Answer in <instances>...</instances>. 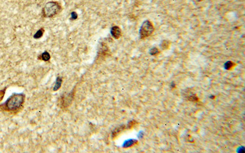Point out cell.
Listing matches in <instances>:
<instances>
[{
	"label": "cell",
	"mask_w": 245,
	"mask_h": 153,
	"mask_svg": "<svg viewBox=\"0 0 245 153\" xmlns=\"http://www.w3.org/2000/svg\"><path fill=\"white\" fill-rule=\"evenodd\" d=\"M61 11V6L59 3L56 1H50L47 3L42 9V15L46 18H51Z\"/></svg>",
	"instance_id": "2"
},
{
	"label": "cell",
	"mask_w": 245,
	"mask_h": 153,
	"mask_svg": "<svg viewBox=\"0 0 245 153\" xmlns=\"http://www.w3.org/2000/svg\"><path fill=\"white\" fill-rule=\"evenodd\" d=\"M6 88H5L4 90H0V101H1L4 96V94H5V92H6Z\"/></svg>",
	"instance_id": "14"
},
{
	"label": "cell",
	"mask_w": 245,
	"mask_h": 153,
	"mask_svg": "<svg viewBox=\"0 0 245 153\" xmlns=\"http://www.w3.org/2000/svg\"><path fill=\"white\" fill-rule=\"evenodd\" d=\"M62 82H63L62 79L60 77H58L57 79H56V82L55 83V85L54 88H53L54 91H56V90H59L60 89V87H61V84H62Z\"/></svg>",
	"instance_id": "7"
},
{
	"label": "cell",
	"mask_w": 245,
	"mask_h": 153,
	"mask_svg": "<svg viewBox=\"0 0 245 153\" xmlns=\"http://www.w3.org/2000/svg\"><path fill=\"white\" fill-rule=\"evenodd\" d=\"M44 29H40L39 31H38L34 35V38L36 39H40L41 37H42L43 34H44Z\"/></svg>",
	"instance_id": "10"
},
{
	"label": "cell",
	"mask_w": 245,
	"mask_h": 153,
	"mask_svg": "<svg viewBox=\"0 0 245 153\" xmlns=\"http://www.w3.org/2000/svg\"><path fill=\"white\" fill-rule=\"evenodd\" d=\"M108 51H109L108 48L105 45H103L99 49V51L98 53V56H99V58H101V57H104L107 56L108 53H109Z\"/></svg>",
	"instance_id": "6"
},
{
	"label": "cell",
	"mask_w": 245,
	"mask_h": 153,
	"mask_svg": "<svg viewBox=\"0 0 245 153\" xmlns=\"http://www.w3.org/2000/svg\"><path fill=\"white\" fill-rule=\"evenodd\" d=\"M25 96L23 93H14L1 105V109L9 112H15L22 107L25 102Z\"/></svg>",
	"instance_id": "1"
},
{
	"label": "cell",
	"mask_w": 245,
	"mask_h": 153,
	"mask_svg": "<svg viewBox=\"0 0 245 153\" xmlns=\"http://www.w3.org/2000/svg\"><path fill=\"white\" fill-rule=\"evenodd\" d=\"M125 126H121V127H119V128H117V129H115V130L113 131V133H112V136H113V137H116V136H117V135H118L120 133H121L122 131L125 129Z\"/></svg>",
	"instance_id": "9"
},
{
	"label": "cell",
	"mask_w": 245,
	"mask_h": 153,
	"mask_svg": "<svg viewBox=\"0 0 245 153\" xmlns=\"http://www.w3.org/2000/svg\"><path fill=\"white\" fill-rule=\"evenodd\" d=\"M110 32H111L112 37L115 38V39H118L121 35V29L118 26H113L112 27Z\"/></svg>",
	"instance_id": "5"
},
{
	"label": "cell",
	"mask_w": 245,
	"mask_h": 153,
	"mask_svg": "<svg viewBox=\"0 0 245 153\" xmlns=\"http://www.w3.org/2000/svg\"><path fill=\"white\" fill-rule=\"evenodd\" d=\"M39 59L44 61H48L50 59V55L48 52H44L39 56Z\"/></svg>",
	"instance_id": "8"
},
{
	"label": "cell",
	"mask_w": 245,
	"mask_h": 153,
	"mask_svg": "<svg viewBox=\"0 0 245 153\" xmlns=\"http://www.w3.org/2000/svg\"><path fill=\"white\" fill-rule=\"evenodd\" d=\"M159 53H160V50L156 48H153L150 50V54L151 55L155 56V55L158 54Z\"/></svg>",
	"instance_id": "12"
},
{
	"label": "cell",
	"mask_w": 245,
	"mask_h": 153,
	"mask_svg": "<svg viewBox=\"0 0 245 153\" xmlns=\"http://www.w3.org/2000/svg\"><path fill=\"white\" fill-rule=\"evenodd\" d=\"M170 43L169 41L168 40H163L161 43V44L160 45L161 48H162L163 49H168L169 46H170Z\"/></svg>",
	"instance_id": "11"
},
{
	"label": "cell",
	"mask_w": 245,
	"mask_h": 153,
	"mask_svg": "<svg viewBox=\"0 0 245 153\" xmlns=\"http://www.w3.org/2000/svg\"><path fill=\"white\" fill-rule=\"evenodd\" d=\"M75 94V90L72 91L70 93L67 94H64L61 98L60 104L61 108H68L73 102Z\"/></svg>",
	"instance_id": "4"
},
{
	"label": "cell",
	"mask_w": 245,
	"mask_h": 153,
	"mask_svg": "<svg viewBox=\"0 0 245 153\" xmlns=\"http://www.w3.org/2000/svg\"><path fill=\"white\" fill-rule=\"evenodd\" d=\"M234 65H235L234 63L229 61V62H226V63L225 64V67L226 69H230V68H232Z\"/></svg>",
	"instance_id": "13"
},
{
	"label": "cell",
	"mask_w": 245,
	"mask_h": 153,
	"mask_svg": "<svg viewBox=\"0 0 245 153\" xmlns=\"http://www.w3.org/2000/svg\"><path fill=\"white\" fill-rule=\"evenodd\" d=\"M71 16H72V18H73V19H76L77 18V14L75 12H73V13H71Z\"/></svg>",
	"instance_id": "15"
},
{
	"label": "cell",
	"mask_w": 245,
	"mask_h": 153,
	"mask_svg": "<svg viewBox=\"0 0 245 153\" xmlns=\"http://www.w3.org/2000/svg\"><path fill=\"white\" fill-rule=\"evenodd\" d=\"M154 31H155V27L152 23H151L149 20H145L142 23L140 29L139 34H140V39H144L149 37L150 35H151L153 34Z\"/></svg>",
	"instance_id": "3"
}]
</instances>
